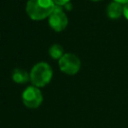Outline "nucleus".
I'll return each instance as SVG.
<instances>
[{"label": "nucleus", "instance_id": "f257e3e1", "mask_svg": "<svg viewBox=\"0 0 128 128\" xmlns=\"http://www.w3.org/2000/svg\"><path fill=\"white\" fill-rule=\"evenodd\" d=\"M53 0H28L25 11L28 17L34 21H41L48 18L55 10Z\"/></svg>", "mask_w": 128, "mask_h": 128}, {"label": "nucleus", "instance_id": "f03ea898", "mask_svg": "<svg viewBox=\"0 0 128 128\" xmlns=\"http://www.w3.org/2000/svg\"><path fill=\"white\" fill-rule=\"evenodd\" d=\"M29 75L32 85L41 88L49 84L53 76V70L48 63L39 62L32 67Z\"/></svg>", "mask_w": 128, "mask_h": 128}, {"label": "nucleus", "instance_id": "7ed1b4c3", "mask_svg": "<svg viewBox=\"0 0 128 128\" xmlns=\"http://www.w3.org/2000/svg\"><path fill=\"white\" fill-rule=\"evenodd\" d=\"M59 69L66 75H75L79 72L81 62L78 56L73 53H65L58 60Z\"/></svg>", "mask_w": 128, "mask_h": 128}, {"label": "nucleus", "instance_id": "20e7f679", "mask_svg": "<svg viewBox=\"0 0 128 128\" xmlns=\"http://www.w3.org/2000/svg\"><path fill=\"white\" fill-rule=\"evenodd\" d=\"M23 104L30 109H36L38 108L43 101V95L40 90V88L35 87L33 85L28 86L24 89L21 95Z\"/></svg>", "mask_w": 128, "mask_h": 128}, {"label": "nucleus", "instance_id": "39448f33", "mask_svg": "<svg viewBox=\"0 0 128 128\" xmlns=\"http://www.w3.org/2000/svg\"><path fill=\"white\" fill-rule=\"evenodd\" d=\"M48 24L55 32H61L68 25V17L62 10L59 9V7L56 6L55 10L48 17Z\"/></svg>", "mask_w": 128, "mask_h": 128}, {"label": "nucleus", "instance_id": "423d86ee", "mask_svg": "<svg viewBox=\"0 0 128 128\" xmlns=\"http://www.w3.org/2000/svg\"><path fill=\"white\" fill-rule=\"evenodd\" d=\"M107 15L110 19H118L123 15V5L117 2H111L107 6Z\"/></svg>", "mask_w": 128, "mask_h": 128}, {"label": "nucleus", "instance_id": "0eeeda50", "mask_svg": "<svg viewBox=\"0 0 128 128\" xmlns=\"http://www.w3.org/2000/svg\"><path fill=\"white\" fill-rule=\"evenodd\" d=\"M12 80L17 84H25L30 80V75L22 68H15L12 72Z\"/></svg>", "mask_w": 128, "mask_h": 128}, {"label": "nucleus", "instance_id": "6e6552de", "mask_svg": "<svg viewBox=\"0 0 128 128\" xmlns=\"http://www.w3.org/2000/svg\"><path fill=\"white\" fill-rule=\"evenodd\" d=\"M49 56L55 60H59L65 53H64V49L60 44H53L49 47L48 50Z\"/></svg>", "mask_w": 128, "mask_h": 128}, {"label": "nucleus", "instance_id": "1a4fd4ad", "mask_svg": "<svg viewBox=\"0 0 128 128\" xmlns=\"http://www.w3.org/2000/svg\"><path fill=\"white\" fill-rule=\"evenodd\" d=\"M53 2L57 7H60V6H64V5L68 4L70 2V0H53Z\"/></svg>", "mask_w": 128, "mask_h": 128}, {"label": "nucleus", "instance_id": "9d476101", "mask_svg": "<svg viewBox=\"0 0 128 128\" xmlns=\"http://www.w3.org/2000/svg\"><path fill=\"white\" fill-rule=\"evenodd\" d=\"M123 16L126 20H128V3L123 5Z\"/></svg>", "mask_w": 128, "mask_h": 128}, {"label": "nucleus", "instance_id": "9b49d317", "mask_svg": "<svg viewBox=\"0 0 128 128\" xmlns=\"http://www.w3.org/2000/svg\"><path fill=\"white\" fill-rule=\"evenodd\" d=\"M113 1L114 2H117V3H120L122 5H125V4L128 3V0H113Z\"/></svg>", "mask_w": 128, "mask_h": 128}, {"label": "nucleus", "instance_id": "f8f14e48", "mask_svg": "<svg viewBox=\"0 0 128 128\" xmlns=\"http://www.w3.org/2000/svg\"><path fill=\"white\" fill-rule=\"evenodd\" d=\"M90 1H92V2H97V1H101V0H90Z\"/></svg>", "mask_w": 128, "mask_h": 128}]
</instances>
